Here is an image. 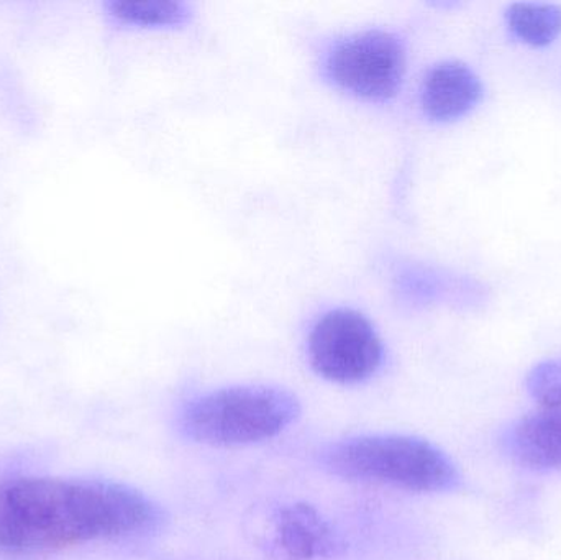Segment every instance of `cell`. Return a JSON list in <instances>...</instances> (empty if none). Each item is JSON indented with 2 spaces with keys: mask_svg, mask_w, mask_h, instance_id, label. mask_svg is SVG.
<instances>
[{
  "mask_svg": "<svg viewBox=\"0 0 561 560\" xmlns=\"http://www.w3.org/2000/svg\"><path fill=\"white\" fill-rule=\"evenodd\" d=\"M161 519L153 500L124 483L22 477L0 487V555H49L145 535Z\"/></svg>",
  "mask_w": 561,
  "mask_h": 560,
  "instance_id": "obj_1",
  "label": "cell"
},
{
  "mask_svg": "<svg viewBox=\"0 0 561 560\" xmlns=\"http://www.w3.org/2000/svg\"><path fill=\"white\" fill-rule=\"evenodd\" d=\"M333 476L414 493L454 490L457 467L434 444L402 434H369L333 444L323 454Z\"/></svg>",
  "mask_w": 561,
  "mask_h": 560,
  "instance_id": "obj_2",
  "label": "cell"
},
{
  "mask_svg": "<svg viewBox=\"0 0 561 560\" xmlns=\"http://www.w3.org/2000/svg\"><path fill=\"white\" fill-rule=\"evenodd\" d=\"M300 414L299 400L284 388L242 385L220 388L191 401L181 431L194 443L242 447L279 436Z\"/></svg>",
  "mask_w": 561,
  "mask_h": 560,
  "instance_id": "obj_3",
  "label": "cell"
},
{
  "mask_svg": "<svg viewBox=\"0 0 561 560\" xmlns=\"http://www.w3.org/2000/svg\"><path fill=\"white\" fill-rule=\"evenodd\" d=\"M408 53L388 30L348 33L327 46L320 61L323 78L345 94L366 102H388L401 89Z\"/></svg>",
  "mask_w": 561,
  "mask_h": 560,
  "instance_id": "obj_4",
  "label": "cell"
},
{
  "mask_svg": "<svg viewBox=\"0 0 561 560\" xmlns=\"http://www.w3.org/2000/svg\"><path fill=\"white\" fill-rule=\"evenodd\" d=\"M307 354L317 375L340 385L368 380L385 361L375 325L350 308L330 309L317 319L307 339Z\"/></svg>",
  "mask_w": 561,
  "mask_h": 560,
  "instance_id": "obj_5",
  "label": "cell"
},
{
  "mask_svg": "<svg viewBox=\"0 0 561 560\" xmlns=\"http://www.w3.org/2000/svg\"><path fill=\"white\" fill-rule=\"evenodd\" d=\"M268 542L286 560L330 559L342 548L332 523L309 503L279 506L270 518Z\"/></svg>",
  "mask_w": 561,
  "mask_h": 560,
  "instance_id": "obj_6",
  "label": "cell"
},
{
  "mask_svg": "<svg viewBox=\"0 0 561 560\" xmlns=\"http://www.w3.org/2000/svg\"><path fill=\"white\" fill-rule=\"evenodd\" d=\"M483 95L473 69L460 61H444L425 76L421 91L424 114L434 122H451L467 115Z\"/></svg>",
  "mask_w": 561,
  "mask_h": 560,
  "instance_id": "obj_7",
  "label": "cell"
},
{
  "mask_svg": "<svg viewBox=\"0 0 561 560\" xmlns=\"http://www.w3.org/2000/svg\"><path fill=\"white\" fill-rule=\"evenodd\" d=\"M511 453L534 470H561V408L523 418L511 433Z\"/></svg>",
  "mask_w": 561,
  "mask_h": 560,
  "instance_id": "obj_8",
  "label": "cell"
},
{
  "mask_svg": "<svg viewBox=\"0 0 561 560\" xmlns=\"http://www.w3.org/2000/svg\"><path fill=\"white\" fill-rule=\"evenodd\" d=\"M115 23L131 28H178L193 20V3L181 0H112L105 3Z\"/></svg>",
  "mask_w": 561,
  "mask_h": 560,
  "instance_id": "obj_9",
  "label": "cell"
},
{
  "mask_svg": "<svg viewBox=\"0 0 561 560\" xmlns=\"http://www.w3.org/2000/svg\"><path fill=\"white\" fill-rule=\"evenodd\" d=\"M507 23L527 45L547 46L561 33V7L553 3L520 2L507 9Z\"/></svg>",
  "mask_w": 561,
  "mask_h": 560,
  "instance_id": "obj_10",
  "label": "cell"
},
{
  "mask_svg": "<svg viewBox=\"0 0 561 560\" xmlns=\"http://www.w3.org/2000/svg\"><path fill=\"white\" fill-rule=\"evenodd\" d=\"M527 388L543 410L561 408V361L536 365L527 377Z\"/></svg>",
  "mask_w": 561,
  "mask_h": 560,
  "instance_id": "obj_11",
  "label": "cell"
}]
</instances>
